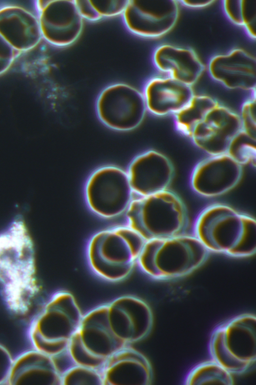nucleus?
I'll list each match as a JSON object with an SVG mask.
<instances>
[{
  "mask_svg": "<svg viewBox=\"0 0 256 385\" xmlns=\"http://www.w3.org/2000/svg\"><path fill=\"white\" fill-rule=\"evenodd\" d=\"M149 326L144 307L131 296H122L82 315L68 351L74 363L100 368L116 351L144 338Z\"/></svg>",
  "mask_w": 256,
  "mask_h": 385,
  "instance_id": "1",
  "label": "nucleus"
},
{
  "mask_svg": "<svg viewBox=\"0 0 256 385\" xmlns=\"http://www.w3.org/2000/svg\"><path fill=\"white\" fill-rule=\"evenodd\" d=\"M12 363L13 360L8 350L0 345V384L8 380Z\"/></svg>",
  "mask_w": 256,
  "mask_h": 385,
  "instance_id": "30",
  "label": "nucleus"
},
{
  "mask_svg": "<svg viewBox=\"0 0 256 385\" xmlns=\"http://www.w3.org/2000/svg\"><path fill=\"white\" fill-rule=\"evenodd\" d=\"M208 252L194 235L180 234L145 241L137 261L151 278L170 280L196 270L204 263Z\"/></svg>",
  "mask_w": 256,
  "mask_h": 385,
  "instance_id": "4",
  "label": "nucleus"
},
{
  "mask_svg": "<svg viewBox=\"0 0 256 385\" xmlns=\"http://www.w3.org/2000/svg\"><path fill=\"white\" fill-rule=\"evenodd\" d=\"M222 9L226 18L242 27L247 36L256 39V3L251 1H223Z\"/></svg>",
  "mask_w": 256,
  "mask_h": 385,
  "instance_id": "24",
  "label": "nucleus"
},
{
  "mask_svg": "<svg viewBox=\"0 0 256 385\" xmlns=\"http://www.w3.org/2000/svg\"><path fill=\"white\" fill-rule=\"evenodd\" d=\"M96 109L104 124L119 131L136 128L147 110L142 93L130 85L120 83L110 85L101 92Z\"/></svg>",
  "mask_w": 256,
  "mask_h": 385,
  "instance_id": "10",
  "label": "nucleus"
},
{
  "mask_svg": "<svg viewBox=\"0 0 256 385\" xmlns=\"http://www.w3.org/2000/svg\"><path fill=\"white\" fill-rule=\"evenodd\" d=\"M100 369L102 384L147 385L152 379L148 359L130 345L110 355Z\"/></svg>",
  "mask_w": 256,
  "mask_h": 385,
  "instance_id": "16",
  "label": "nucleus"
},
{
  "mask_svg": "<svg viewBox=\"0 0 256 385\" xmlns=\"http://www.w3.org/2000/svg\"><path fill=\"white\" fill-rule=\"evenodd\" d=\"M178 3L189 8L200 9L208 7L212 4L214 1H180Z\"/></svg>",
  "mask_w": 256,
  "mask_h": 385,
  "instance_id": "32",
  "label": "nucleus"
},
{
  "mask_svg": "<svg viewBox=\"0 0 256 385\" xmlns=\"http://www.w3.org/2000/svg\"><path fill=\"white\" fill-rule=\"evenodd\" d=\"M242 129L239 115L218 103L195 125L189 138L210 155H218L226 153L230 142Z\"/></svg>",
  "mask_w": 256,
  "mask_h": 385,
  "instance_id": "13",
  "label": "nucleus"
},
{
  "mask_svg": "<svg viewBox=\"0 0 256 385\" xmlns=\"http://www.w3.org/2000/svg\"><path fill=\"white\" fill-rule=\"evenodd\" d=\"M126 217L128 226L146 241L182 234L186 212L180 197L166 189L132 200Z\"/></svg>",
  "mask_w": 256,
  "mask_h": 385,
  "instance_id": "6",
  "label": "nucleus"
},
{
  "mask_svg": "<svg viewBox=\"0 0 256 385\" xmlns=\"http://www.w3.org/2000/svg\"><path fill=\"white\" fill-rule=\"evenodd\" d=\"M173 172L168 159L161 153L150 150L136 156L127 173L132 191L146 196L167 189Z\"/></svg>",
  "mask_w": 256,
  "mask_h": 385,
  "instance_id": "17",
  "label": "nucleus"
},
{
  "mask_svg": "<svg viewBox=\"0 0 256 385\" xmlns=\"http://www.w3.org/2000/svg\"><path fill=\"white\" fill-rule=\"evenodd\" d=\"M42 38L51 45L66 47L74 43L82 31L83 19L74 1L35 2Z\"/></svg>",
  "mask_w": 256,
  "mask_h": 385,
  "instance_id": "12",
  "label": "nucleus"
},
{
  "mask_svg": "<svg viewBox=\"0 0 256 385\" xmlns=\"http://www.w3.org/2000/svg\"><path fill=\"white\" fill-rule=\"evenodd\" d=\"M61 384H102L100 368L74 363L62 373Z\"/></svg>",
  "mask_w": 256,
  "mask_h": 385,
  "instance_id": "26",
  "label": "nucleus"
},
{
  "mask_svg": "<svg viewBox=\"0 0 256 385\" xmlns=\"http://www.w3.org/2000/svg\"><path fill=\"white\" fill-rule=\"evenodd\" d=\"M147 110L156 116L174 115L194 95L191 86L168 76L148 80L142 93Z\"/></svg>",
  "mask_w": 256,
  "mask_h": 385,
  "instance_id": "19",
  "label": "nucleus"
},
{
  "mask_svg": "<svg viewBox=\"0 0 256 385\" xmlns=\"http://www.w3.org/2000/svg\"><path fill=\"white\" fill-rule=\"evenodd\" d=\"M232 374L219 363L210 358L195 365L186 374V385L234 383Z\"/></svg>",
  "mask_w": 256,
  "mask_h": 385,
  "instance_id": "23",
  "label": "nucleus"
},
{
  "mask_svg": "<svg viewBox=\"0 0 256 385\" xmlns=\"http://www.w3.org/2000/svg\"><path fill=\"white\" fill-rule=\"evenodd\" d=\"M194 235L208 252L246 257L256 250V222L250 215L224 204H212L198 215Z\"/></svg>",
  "mask_w": 256,
  "mask_h": 385,
  "instance_id": "3",
  "label": "nucleus"
},
{
  "mask_svg": "<svg viewBox=\"0 0 256 385\" xmlns=\"http://www.w3.org/2000/svg\"><path fill=\"white\" fill-rule=\"evenodd\" d=\"M78 11L83 19L96 21L102 18L91 4L90 1H74Z\"/></svg>",
  "mask_w": 256,
  "mask_h": 385,
  "instance_id": "31",
  "label": "nucleus"
},
{
  "mask_svg": "<svg viewBox=\"0 0 256 385\" xmlns=\"http://www.w3.org/2000/svg\"><path fill=\"white\" fill-rule=\"evenodd\" d=\"M132 192L128 173L111 165L95 170L85 187L86 199L90 208L106 218L115 217L126 211L132 200Z\"/></svg>",
  "mask_w": 256,
  "mask_h": 385,
  "instance_id": "9",
  "label": "nucleus"
},
{
  "mask_svg": "<svg viewBox=\"0 0 256 385\" xmlns=\"http://www.w3.org/2000/svg\"><path fill=\"white\" fill-rule=\"evenodd\" d=\"M241 106L240 116L242 129L250 136L256 138V91Z\"/></svg>",
  "mask_w": 256,
  "mask_h": 385,
  "instance_id": "27",
  "label": "nucleus"
},
{
  "mask_svg": "<svg viewBox=\"0 0 256 385\" xmlns=\"http://www.w3.org/2000/svg\"><path fill=\"white\" fill-rule=\"evenodd\" d=\"M176 1H128L122 14L124 24L134 34L156 38L168 33L179 15Z\"/></svg>",
  "mask_w": 256,
  "mask_h": 385,
  "instance_id": "11",
  "label": "nucleus"
},
{
  "mask_svg": "<svg viewBox=\"0 0 256 385\" xmlns=\"http://www.w3.org/2000/svg\"><path fill=\"white\" fill-rule=\"evenodd\" d=\"M64 369L52 356L35 349L14 361L8 381L10 384H61Z\"/></svg>",
  "mask_w": 256,
  "mask_h": 385,
  "instance_id": "20",
  "label": "nucleus"
},
{
  "mask_svg": "<svg viewBox=\"0 0 256 385\" xmlns=\"http://www.w3.org/2000/svg\"><path fill=\"white\" fill-rule=\"evenodd\" d=\"M128 1H92L98 14L103 17H112L122 14Z\"/></svg>",
  "mask_w": 256,
  "mask_h": 385,
  "instance_id": "28",
  "label": "nucleus"
},
{
  "mask_svg": "<svg viewBox=\"0 0 256 385\" xmlns=\"http://www.w3.org/2000/svg\"><path fill=\"white\" fill-rule=\"evenodd\" d=\"M208 71L212 79L228 89L256 91V59L242 49L213 56Z\"/></svg>",
  "mask_w": 256,
  "mask_h": 385,
  "instance_id": "15",
  "label": "nucleus"
},
{
  "mask_svg": "<svg viewBox=\"0 0 256 385\" xmlns=\"http://www.w3.org/2000/svg\"><path fill=\"white\" fill-rule=\"evenodd\" d=\"M242 172V166L226 153L210 155L194 166L190 184L198 194L206 197H216L235 187Z\"/></svg>",
  "mask_w": 256,
  "mask_h": 385,
  "instance_id": "14",
  "label": "nucleus"
},
{
  "mask_svg": "<svg viewBox=\"0 0 256 385\" xmlns=\"http://www.w3.org/2000/svg\"><path fill=\"white\" fill-rule=\"evenodd\" d=\"M155 68L176 80L192 86L202 75L204 66L192 49L164 44L154 51Z\"/></svg>",
  "mask_w": 256,
  "mask_h": 385,
  "instance_id": "21",
  "label": "nucleus"
},
{
  "mask_svg": "<svg viewBox=\"0 0 256 385\" xmlns=\"http://www.w3.org/2000/svg\"><path fill=\"white\" fill-rule=\"evenodd\" d=\"M256 141V139L242 129L230 142L226 153L241 166L248 164L255 166Z\"/></svg>",
  "mask_w": 256,
  "mask_h": 385,
  "instance_id": "25",
  "label": "nucleus"
},
{
  "mask_svg": "<svg viewBox=\"0 0 256 385\" xmlns=\"http://www.w3.org/2000/svg\"><path fill=\"white\" fill-rule=\"evenodd\" d=\"M83 314L74 296L58 291L32 322L30 337L35 349L52 356L68 350Z\"/></svg>",
  "mask_w": 256,
  "mask_h": 385,
  "instance_id": "7",
  "label": "nucleus"
},
{
  "mask_svg": "<svg viewBox=\"0 0 256 385\" xmlns=\"http://www.w3.org/2000/svg\"><path fill=\"white\" fill-rule=\"evenodd\" d=\"M0 35L19 54L32 50L42 38L36 14L12 5L0 7Z\"/></svg>",
  "mask_w": 256,
  "mask_h": 385,
  "instance_id": "18",
  "label": "nucleus"
},
{
  "mask_svg": "<svg viewBox=\"0 0 256 385\" xmlns=\"http://www.w3.org/2000/svg\"><path fill=\"white\" fill-rule=\"evenodd\" d=\"M18 54L0 35V75L9 69Z\"/></svg>",
  "mask_w": 256,
  "mask_h": 385,
  "instance_id": "29",
  "label": "nucleus"
},
{
  "mask_svg": "<svg viewBox=\"0 0 256 385\" xmlns=\"http://www.w3.org/2000/svg\"><path fill=\"white\" fill-rule=\"evenodd\" d=\"M208 350L211 358L232 374L248 371L256 359V317L252 313L236 315L213 329Z\"/></svg>",
  "mask_w": 256,
  "mask_h": 385,
  "instance_id": "8",
  "label": "nucleus"
},
{
  "mask_svg": "<svg viewBox=\"0 0 256 385\" xmlns=\"http://www.w3.org/2000/svg\"><path fill=\"white\" fill-rule=\"evenodd\" d=\"M145 241L128 226L98 232L88 245L90 265L96 274L105 280H122L132 270Z\"/></svg>",
  "mask_w": 256,
  "mask_h": 385,
  "instance_id": "5",
  "label": "nucleus"
},
{
  "mask_svg": "<svg viewBox=\"0 0 256 385\" xmlns=\"http://www.w3.org/2000/svg\"><path fill=\"white\" fill-rule=\"evenodd\" d=\"M218 103L208 96L194 95L181 110L174 115L176 130L189 137L195 125L208 111Z\"/></svg>",
  "mask_w": 256,
  "mask_h": 385,
  "instance_id": "22",
  "label": "nucleus"
},
{
  "mask_svg": "<svg viewBox=\"0 0 256 385\" xmlns=\"http://www.w3.org/2000/svg\"><path fill=\"white\" fill-rule=\"evenodd\" d=\"M0 286L9 308L20 314L38 290L34 245L20 216L0 232Z\"/></svg>",
  "mask_w": 256,
  "mask_h": 385,
  "instance_id": "2",
  "label": "nucleus"
}]
</instances>
